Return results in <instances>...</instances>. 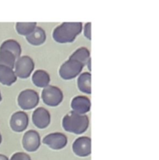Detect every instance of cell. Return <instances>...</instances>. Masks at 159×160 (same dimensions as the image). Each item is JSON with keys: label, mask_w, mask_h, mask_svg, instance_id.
<instances>
[{"label": "cell", "mask_w": 159, "mask_h": 160, "mask_svg": "<svg viewBox=\"0 0 159 160\" xmlns=\"http://www.w3.org/2000/svg\"><path fill=\"white\" fill-rule=\"evenodd\" d=\"M84 35L89 40H91V23H87L84 27Z\"/></svg>", "instance_id": "22"}, {"label": "cell", "mask_w": 159, "mask_h": 160, "mask_svg": "<svg viewBox=\"0 0 159 160\" xmlns=\"http://www.w3.org/2000/svg\"><path fill=\"white\" fill-rule=\"evenodd\" d=\"M2 100V95H1V92H0V102H1Z\"/></svg>", "instance_id": "26"}, {"label": "cell", "mask_w": 159, "mask_h": 160, "mask_svg": "<svg viewBox=\"0 0 159 160\" xmlns=\"http://www.w3.org/2000/svg\"><path fill=\"white\" fill-rule=\"evenodd\" d=\"M50 81V75L45 70H36L33 72V76H32V82H33V83L39 88H45L46 86H49Z\"/></svg>", "instance_id": "15"}, {"label": "cell", "mask_w": 159, "mask_h": 160, "mask_svg": "<svg viewBox=\"0 0 159 160\" xmlns=\"http://www.w3.org/2000/svg\"><path fill=\"white\" fill-rule=\"evenodd\" d=\"M9 124L12 131L22 132L26 130L29 124V117L25 112L17 111L12 115Z\"/></svg>", "instance_id": "10"}, {"label": "cell", "mask_w": 159, "mask_h": 160, "mask_svg": "<svg viewBox=\"0 0 159 160\" xmlns=\"http://www.w3.org/2000/svg\"><path fill=\"white\" fill-rule=\"evenodd\" d=\"M71 107L73 111L79 114H85L91 108V101L89 98L85 96H77L71 100Z\"/></svg>", "instance_id": "12"}, {"label": "cell", "mask_w": 159, "mask_h": 160, "mask_svg": "<svg viewBox=\"0 0 159 160\" xmlns=\"http://www.w3.org/2000/svg\"><path fill=\"white\" fill-rule=\"evenodd\" d=\"M2 135H1V134H0V144L2 143Z\"/></svg>", "instance_id": "25"}, {"label": "cell", "mask_w": 159, "mask_h": 160, "mask_svg": "<svg viewBox=\"0 0 159 160\" xmlns=\"http://www.w3.org/2000/svg\"><path fill=\"white\" fill-rule=\"evenodd\" d=\"M36 27V23L31 22V23H22L19 22L16 24V30L19 34L22 36H28L34 30Z\"/></svg>", "instance_id": "20"}, {"label": "cell", "mask_w": 159, "mask_h": 160, "mask_svg": "<svg viewBox=\"0 0 159 160\" xmlns=\"http://www.w3.org/2000/svg\"><path fill=\"white\" fill-rule=\"evenodd\" d=\"M43 143L54 150H60L68 144V138L65 134L60 132L51 133L43 138Z\"/></svg>", "instance_id": "8"}, {"label": "cell", "mask_w": 159, "mask_h": 160, "mask_svg": "<svg viewBox=\"0 0 159 160\" xmlns=\"http://www.w3.org/2000/svg\"><path fill=\"white\" fill-rule=\"evenodd\" d=\"M33 124L40 129H44L50 124V112L44 107H38L33 111L32 115Z\"/></svg>", "instance_id": "11"}, {"label": "cell", "mask_w": 159, "mask_h": 160, "mask_svg": "<svg viewBox=\"0 0 159 160\" xmlns=\"http://www.w3.org/2000/svg\"><path fill=\"white\" fill-rule=\"evenodd\" d=\"M22 144L26 151L33 152L41 146V136L36 131L29 130L23 135Z\"/></svg>", "instance_id": "9"}, {"label": "cell", "mask_w": 159, "mask_h": 160, "mask_svg": "<svg viewBox=\"0 0 159 160\" xmlns=\"http://www.w3.org/2000/svg\"><path fill=\"white\" fill-rule=\"evenodd\" d=\"M0 160H9V158L7 157L6 156L2 154H0Z\"/></svg>", "instance_id": "23"}, {"label": "cell", "mask_w": 159, "mask_h": 160, "mask_svg": "<svg viewBox=\"0 0 159 160\" xmlns=\"http://www.w3.org/2000/svg\"><path fill=\"white\" fill-rule=\"evenodd\" d=\"M17 77L12 68L0 65V83L5 86H11L16 82Z\"/></svg>", "instance_id": "14"}, {"label": "cell", "mask_w": 159, "mask_h": 160, "mask_svg": "<svg viewBox=\"0 0 159 160\" xmlns=\"http://www.w3.org/2000/svg\"><path fill=\"white\" fill-rule=\"evenodd\" d=\"M41 97L46 105L49 107H57L62 102L64 96L60 88L49 85L44 88Z\"/></svg>", "instance_id": "4"}, {"label": "cell", "mask_w": 159, "mask_h": 160, "mask_svg": "<svg viewBox=\"0 0 159 160\" xmlns=\"http://www.w3.org/2000/svg\"><path fill=\"white\" fill-rule=\"evenodd\" d=\"M17 58L13 54L8 51H0V65L7 66L13 69Z\"/></svg>", "instance_id": "19"}, {"label": "cell", "mask_w": 159, "mask_h": 160, "mask_svg": "<svg viewBox=\"0 0 159 160\" xmlns=\"http://www.w3.org/2000/svg\"><path fill=\"white\" fill-rule=\"evenodd\" d=\"M73 152L79 157H87L91 155L92 140L89 137L82 136L75 139L72 145Z\"/></svg>", "instance_id": "7"}, {"label": "cell", "mask_w": 159, "mask_h": 160, "mask_svg": "<svg viewBox=\"0 0 159 160\" xmlns=\"http://www.w3.org/2000/svg\"><path fill=\"white\" fill-rule=\"evenodd\" d=\"M91 79L92 76L90 72H83L79 76L77 80L78 88L79 90L86 94H91Z\"/></svg>", "instance_id": "17"}, {"label": "cell", "mask_w": 159, "mask_h": 160, "mask_svg": "<svg viewBox=\"0 0 159 160\" xmlns=\"http://www.w3.org/2000/svg\"><path fill=\"white\" fill-rule=\"evenodd\" d=\"M34 62L30 56H20L16 61L14 72L17 77L20 79H27L34 69Z\"/></svg>", "instance_id": "3"}, {"label": "cell", "mask_w": 159, "mask_h": 160, "mask_svg": "<svg viewBox=\"0 0 159 160\" xmlns=\"http://www.w3.org/2000/svg\"><path fill=\"white\" fill-rule=\"evenodd\" d=\"M82 30L81 22H65L54 30L52 37L56 42L60 44L71 43Z\"/></svg>", "instance_id": "1"}, {"label": "cell", "mask_w": 159, "mask_h": 160, "mask_svg": "<svg viewBox=\"0 0 159 160\" xmlns=\"http://www.w3.org/2000/svg\"><path fill=\"white\" fill-rule=\"evenodd\" d=\"M87 66H88V68H89V71H91V58L89 59V62H87Z\"/></svg>", "instance_id": "24"}, {"label": "cell", "mask_w": 159, "mask_h": 160, "mask_svg": "<svg viewBox=\"0 0 159 160\" xmlns=\"http://www.w3.org/2000/svg\"><path fill=\"white\" fill-rule=\"evenodd\" d=\"M40 97L37 92L33 89H27L19 94L17 102L22 110H32L39 103Z\"/></svg>", "instance_id": "5"}, {"label": "cell", "mask_w": 159, "mask_h": 160, "mask_svg": "<svg viewBox=\"0 0 159 160\" xmlns=\"http://www.w3.org/2000/svg\"><path fill=\"white\" fill-rule=\"evenodd\" d=\"M46 33L45 30L41 27H36L33 32L30 35L26 37V39L28 43L33 46H39L44 44L46 41Z\"/></svg>", "instance_id": "13"}, {"label": "cell", "mask_w": 159, "mask_h": 160, "mask_svg": "<svg viewBox=\"0 0 159 160\" xmlns=\"http://www.w3.org/2000/svg\"><path fill=\"white\" fill-rule=\"evenodd\" d=\"M9 160H31V158L26 153L19 152L14 153Z\"/></svg>", "instance_id": "21"}, {"label": "cell", "mask_w": 159, "mask_h": 160, "mask_svg": "<svg viewBox=\"0 0 159 160\" xmlns=\"http://www.w3.org/2000/svg\"><path fill=\"white\" fill-rule=\"evenodd\" d=\"M89 125V119L85 114H79L74 111L67 113L62 119V127L66 132L81 134L86 132Z\"/></svg>", "instance_id": "2"}, {"label": "cell", "mask_w": 159, "mask_h": 160, "mask_svg": "<svg viewBox=\"0 0 159 160\" xmlns=\"http://www.w3.org/2000/svg\"><path fill=\"white\" fill-rule=\"evenodd\" d=\"M83 67L84 65L78 61L68 59L61 65L59 69V75L65 80L72 79L80 74Z\"/></svg>", "instance_id": "6"}, {"label": "cell", "mask_w": 159, "mask_h": 160, "mask_svg": "<svg viewBox=\"0 0 159 160\" xmlns=\"http://www.w3.org/2000/svg\"><path fill=\"white\" fill-rule=\"evenodd\" d=\"M91 58H90V52L88 48L85 47H82L80 48L77 49L71 56L69 59L78 61L79 62L82 63L85 66L89 62V60Z\"/></svg>", "instance_id": "18"}, {"label": "cell", "mask_w": 159, "mask_h": 160, "mask_svg": "<svg viewBox=\"0 0 159 160\" xmlns=\"http://www.w3.org/2000/svg\"><path fill=\"white\" fill-rule=\"evenodd\" d=\"M0 51H8L15 55L17 59L20 57L22 53V48L20 43L13 39H9L5 41L0 46Z\"/></svg>", "instance_id": "16"}]
</instances>
